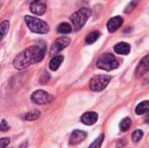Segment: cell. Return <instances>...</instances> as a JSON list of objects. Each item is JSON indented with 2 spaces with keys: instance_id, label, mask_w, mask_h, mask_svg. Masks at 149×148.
<instances>
[{
  "instance_id": "obj_8",
  "label": "cell",
  "mask_w": 149,
  "mask_h": 148,
  "mask_svg": "<svg viewBox=\"0 0 149 148\" xmlns=\"http://www.w3.org/2000/svg\"><path fill=\"white\" fill-rule=\"evenodd\" d=\"M30 10L37 16H42L46 11V4L43 0H33L30 4Z\"/></svg>"
},
{
  "instance_id": "obj_16",
  "label": "cell",
  "mask_w": 149,
  "mask_h": 148,
  "mask_svg": "<svg viewBox=\"0 0 149 148\" xmlns=\"http://www.w3.org/2000/svg\"><path fill=\"white\" fill-rule=\"evenodd\" d=\"M100 36V33L98 31H93L88 33L87 36L86 37V44H93L94 42H96L99 39Z\"/></svg>"
},
{
  "instance_id": "obj_3",
  "label": "cell",
  "mask_w": 149,
  "mask_h": 148,
  "mask_svg": "<svg viewBox=\"0 0 149 148\" xmlns=\"http://www.w3.org/2000/svg\"><path fill=\"white\" fill-rule=\"evenodd\" d=\"M24 21L28 28L34 33L38 34H46L50 31L48 24L38 17L31 16H25Z\"/></svg>"
},
{
  "instance_id": "obj_11",
  "label": "cell",
  "mask_w": 149,
  "mask_h": 148,
  "mask_svg": "<svg viewBox=\"0 0 149 148\" xmlns=\"http://www.w3.org/2000/svg\"><path fill=\"white\" fill-rule=\"evenodd\" d=\"M98 114L94 112H88L82 115L81 117V122L86 126H92L94 125L98 120Z\"/></svg>"
},
{
  "instance_id": "obj_10",
  "label": "cell",
  "mask_w": 149,
  "mask_h": 148,
  "mask_svg": "<svg viewBox=\"0 0 149 148\" xmlns=\"http://www.w3.org/2000/svg\"><path fill=\"white\" fill-rule=\"evenodd\" d=\"M123 24V18L120 16H116L110 18L107 22V30L109 32L113 33L117 31Z\"/></svg>"
},
{
  "instance_id": "obj_22",
  "label": "cell",
  "mask_w": 149,
  "mask_h": 148,
  "mask_svg": "<svg viewBox=\"0 0 149 148\" xmlns=\"http://www.w3.org/2000/svg\"><path fill=\"white\" fill-rule=\"evenodd\" d=\"M142 137H143V132H142L141 130H140V129L135 130V131L133 133V134H132V140H133V141L135 142V143L139 142V141L141 140Z\"/></svg>"
},
{
  "instance_id": "obj_4",
  "label": "cell",
  "mask_w": 149,
  "mask_h": 148,
  "mask_svg": "<svg viewBox=\"0 0 149 148\" xmlns=\"http://www.w3.org/2000/svg\"><path fill=\"white\" fill-rule=\"evenodd\" d=\"M96 65L98 68L101 70L110 72L119 67V61L117 60V58L113 54L106 52L103 53L101 56H100V58L96 62Z\"/></svg>"
},
{
  "instance_id": "obj_7",
  "label": "cell",
  "mask_w": 149,
  "mask_h": 148,
  "mask_svg": "<svg viewBox=\"0 0 149 148\" xmlns=\"http://www.w3.org/2000/svg\"><path fill=\"white\" fill-rule=\"evenodd\" d=\"M71 40L68 37H61L55 40L51 49V55H55L64 50L70 44Z\"/></svg>"
},
{
  "instance_id": "obj_17",
  "label": "cell",
  "mask_w": 149,
  "mask_h": 148,
  "mask_svg": "<svg viewBox=\"0 0 149 148\" xmlns=\"http://www.w3.org/2000/svg\"><path fill=\"white\" fill-rule=\"evenodd\" d=\"M72 26L70 25V24L68 23H61L58 26V32L60 34H68L71 33L72 31Z\"/></svg>"
},
{
  "instance_id": "obj_25",
  "label": "cell",
  "mask_w": 149,
  "mask_h": 148,
  "mask_svg": "<svg viewBox=\"0 0 149 148\" xmlns=\"http://www.w3.org/2000/svg\"><path fill=\"white\" fill-rule=\"evenodd\" d=\"M145 121H146V123H149V113L145 117Z\"/></svg>"
},
{
  "instance_id": "obj_20",
  "label": "cell",
  "mask_w": 149,
  "mask_h": 148,
  "mask_svg": "<svg viewBox=\"0 0 149 148\" xmlns=\"http://www.w3.org/2000/svg\"><path fill=\"white\" fill-rule=\"evenodd\" d=\"M10 27V23L8 20H4L1 23L0 25V33H1V39H3L4 38V36L7 34L8 30Z\"/></svg>"
},
{
  "instance_id": "obj_1",
  "label": "cell",
  "mask_w": 149,
  "mask_h": 148,
  "mask_svg": "<svg viewBox=\"0 0 149 148\" xmlns=\"http://www.w3.org/2000/svg\"><path fill=\"white\" fill-rule=\"evenodd\" d=\"M46 53L45 44L31 45L19 53L13 60V66L18 70H24L31 65L39 63Z\"/></svg>"
},
{
  "instance_id": "obj_19",
  "label": "cell",
  "mask_w": 149,
  "mask_h": 148,
  "mask_svg": "<svg viewBox=\"0 0 149 148\" xmlns=\"http://www.w3.org/2000/svg\"><path fill=\"white\" fill-rule=\"evenodd\" d=\"M132 125V121L129 118H125L123 119L120 123V128L122 132H127L128 131V129L131 127Z\"/></svg>"
},
{
  "instance_id": "obj_24",
  "label": "cell",
  "mask_w": 149,
  "mask_h": 148,
  "mask_svg": "<svg viewBox=\"0 0 149 148\" xmlns=\"http://www.w3.org/2000/svg\"><path fill=\"white\" fill-rule=\"evenodd\" d=\"M0 142H1V148H5L8 146V144L10 143V139H8V138H2Z\"/></svg>"
},
{
  "instance_id": "obj_15",
  "label": "cell",
  "mask_w": 149,
  "mask_h": 148,
  "mask_svg": "<svg viewBox=\"0 0 149 148\" xmlns=\"http://www.w3.org/2000/svg\"><path fill=\"white\" fill-rule=\"evenodd\" d=\"M149 111V100H145L140 103L136 108H135V113L138 115H142L145 114Z\"/></svg>"
},
{
  "instance_id": "obj_14",
  "label": "cell",
  "mask_w": 149,
  "mask_h": 148,
  "mask_svg": "<svg viewBox=\"0 0 149 148\" xmlns=\"http://www.w3.org/2000/svg\"><path fill=\"white\" fill-rule=\"evenodd\" d=\"M63 60H64V57L61 55L53 57L52 60L50 61V69L52 71H57L58 67L60 66V65L62 64Z\"/></svg>"
},
{
  "instance_id": "obj_5",
  "label": "cell",
  "mask_w": 149,
  "mask_h": 148,
  "mask_svg": "<svg viewBox=\"0 0 149 148\" xmlns=\"http://www.w3.org/2000/svg\"><path fill=\"white\" fill-rule=\"evenodd\" d=\"M112 77L110 75H97L90 81V89L93 92H99L103 91L110 83Z\"/></svg>"
},
{
  "instance_id": "obj_18",
  "label": "cell",
  "mask_w": 149,
  "mask_h": 148,
  "mask_svg": "<svg viewBox=\"0 0 149 148\" xmlns=\"http://www.w3.org/2000/svg\"><path fill=\"white\" fill-rule=\"evenodd\" d=\"M39 116H40V112H39L38 110H33V111L29 112V113H27L26 114H24V119L25 120H30V121H31V120H35L38 119Z\"/></svg>"
},
{
  "instance_id": "obj_23",
  "label": "cell",
  "mask_w": 149,
  "mask_h": 148,
  "mask_svg": "<svg viewBox=\"0 0 149 148\" xmlns=\"http://www.w3.org/2000/svg\"><path fill=\"white\" fill-rule=\"evenodd\" d=\"M9 128L10 127H9L7 122L4 120H2V121H1V131L2 132H6V131L9 130Z\"/></svg>"
},
{
  "instance_id": "obj_21",
  "label": "cell",
  "mask_w": 149,
  "mask_h": 148,
  "mask_svg": "<svg viewBox=\"0 0 149 148\" xmlns=\"http://www.w3.org/2000/svg\"><path fill=\"white\" fill-rule=\"evenodd\" d=\"M103 140H104V134H100L92 144L91 146L88 148H100L102 143H103Z\"/></svg>"
},
{
  "instance_id": "obj_13",
  "label": "cell",
  "mask_w": 149,
  "mask_h": 148,
  "mask_svg": "<svg viewBox=\"0 0 149 148\" xmlns=\"http://www.w3.org/2000/svg\"><path fill=\"white\" fill-rule=\"evenodd\" d=\"M131 51L130 44L126 42H120L114 46V51L120 55H127Z\"/></svg>"
},
{
  "instance_id": "obj_12",
  "label": "cell",
  "mask_w": 149,
  "mask_h": 148,
  "mask_svg": "<svg viewBox=\"0 0 149 148\" xmlns=\"http://www.w3.org/2000/svg\"><path fill=\"white\" fill-rule=\"evenodd\" d=\"M149 71V55L145 56L139 63L135 73L137 76H142L145 72Z\"/></svg>"
},
{
  "instance_id": "obj_6",
  "label": "cell",
  "mask_w": 149,
  "mask_h": 148,
  "mask_svg": "<svg viewBox=\"0 0 149 148\" xmlns=\"http://www.w3.org/2000/svg\"><path fill=\"white\" fill-rule=\"evenodd\" d=\"M31 99L37 105H46L53 101V97L43 90H38L31 94Z\"/></svg>"
},
{
  "instance_id": "obj_2",
  "label": "cell",
  "mask_w": 149,
  "mask_h": 148,
  "mask_svg": "<svg viewBox=\"0 0 149 148\" xmlns=\"http://www.w3.org/2000/svg\"><path fill=\"white\" fill-rule=\"evenodd\" d=\"M92 15V10L88 8H81L76 12H74L70 20L72 24L74 31H79L86 24V21Z\"/></svg>"
},
{
  "instance_id": "obj_9",
  "label": "cell",
  "mask_w": 149,
  "mask_h": 148,
  "mask_svg": "<svg viewBox=\"0 0 149 148\" xmlns=\"http://www.w3.org/2000/svg\"><path fill=\"white\" fill-rule=\"evenodd\" d=\"M87 134L86 132L80 131V130H75L72 133L70 139H69V144L72 146L74 145H78L79 143H81L82 141H84L86 138Z\"/></svg>"
}]
</instances>
